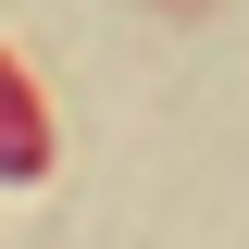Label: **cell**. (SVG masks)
<instances>
[{"mask_svg": "<svg viewBox=\"0 0 249 249\" xmlns=\"http://www.w3.org/2000/svg\"><path fill=\"white\" fill-rule=\"evenodd\" d=\"M37 175H50V100H37V75L0 37V187H37Z\"/></svg>", "mask_w": 249, "mask_h": 249, "instance_id": "1", "label": "cell"}]
</instances>
